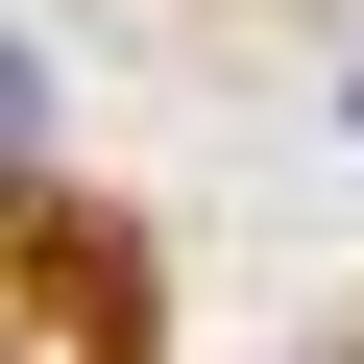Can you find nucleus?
<instances>
[{
    "mask_svg": "<svg viewBox=\"0 0 364 364\" xmlns=\"http://www.w3.org/2000/svg\"><path fill=\"white\" fill-rule=\"evenodd\" d=\"M340 146H364V73H340Z\"/></svg>",
    "mask_w": 364,
    "mask_h": 364,
    "instance_id": "nucleus-2",
    "label": "nucleus"
},
{
    "mask_svg": "<svg viewBox=\"0 0 364 364\" xmlns=\"http://www.w3.org/2000/svg\"><path fill=\"white\" fill-rule=\"evenodd\" d=\"M0 146H49V73H25V25H0Z\"/></svg>",
    "mask_w": 364,
    "mask_h": 364,
    "instance_id": "nucleus-1",
    "label": "nucleus"
}]
</instances>
